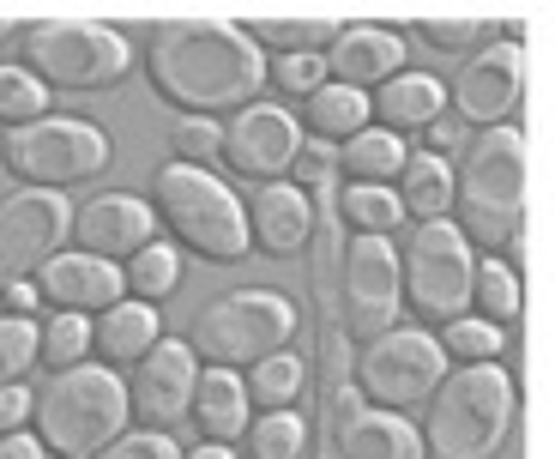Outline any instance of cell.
Listing matches in <instances>:
<instances>
[{
	"label": "cell",
	"mask_w": 555,
	"mask_h": 459,
	"mask_svg": "<svg viewBox=\"0 0 555 459\" xmlns=\"http://www.w3.org/2000/svg\"><path fill=\"white\" fill-rule=\"evenodd\" d=\"M145 79L176 115L230 122L266 91V55L236 18H164L152 30Z\"/></svg>",
	"instance_id": "6da1fadb"
},
{
	"label": "cell",
	"mask_w": 555,
	"mask_h": 459,
	"mask_svg": "<svg viewBox=\"0 0 555 459\" xmlns=\"http://www.w3.org/2000/svg\"><path fill=\"white\" fill-rule=\"evenodd\" d=\"M477 260H501L526 237V133L514 122L483 127L465 140L453 169V212H447Z\"/></svg>",
	"instance_id": "7a4b0ae2"
},
{
	"label": "cell",
	"mask_w": 555,
	"mask_h": 459,
	"mask_svg": "<svg viewBox=\"0 0 555 459\" xmlns=\"http://www.w3.org/2000/svg\"><path fill=\"white\" fill-rule=\"evenodd\" d=\"M519 387L507 362H453L441 387L423 399L416 442L423 459H495L514 435Z\"/></svg>",
	"instance_id": "3957f363"
},
{
	"label": "cell",
	"mask_w": 555,
	"mask_h": 459,
	"mask_svg": "<svg viewBox=\"0 0 555 459\" xmlns=\"http://www.w3.org/2000/svg\"><path fill=\"white\" fill-rule=\"evenodd\" d=\"M121 430H133L127 423V381L103 362L61 369L30 393V435L49 459H91Z\"/></svg>",
	"instance_id": "277c9868"
},
{
	"label": "cell",
	"mask_w": 555,
	"mask_h": 459,
	"mask_svg": "<svg viewBox=\"0 0 555 459\" xmlns=\"http://www.w3.org/2000/svg\"><path fill=\"white\" fill-rule=\"evenodd\" d=\"M152 218L157 230H169L176 254H199L211 266H236L248 260V224H242V200L236 188L211 169H188V164H164L152 176Z\"/></svg>",
	"instance_id": "5b68a950"
},
{
	"label": "cell",
	"mask_w": 555,
	"mask_h": 459,
	"mask_svg": "<svg viewBox=\"0 0 555 459\" xmlns=\"http://www.w3.org/2000/svg\"><path fill=\"white\" fill-rule=\"evenodd\" d=\"M18 67L42 91H115L133 73V42L91 18H42L18 30Z\"/></svg>",
	"instance_id": "8992f818"
},
{
	"label": "cell",
	"mask_w": 555,
	"mask_h": 459,
	"mask_svg": "<svg viewBox=\"0 0 555 459\" xmlns=\"http://www.w3.org/2000/svg\"><path fill=\"white\" fill-rule=\"evenodd\" d=\"M291 339H296V303L284 291L248 284V291H230V296L199 308L181 345L194 350L199 369H236L242 375V369H254L260 357L284 350Z\"/></svg>",
	"instance_id": "52a82bcc"
},
{
	"label": "cell",
	"mask_w": 555,
	"mask_h": 459,
	"mask_svg": "<svg viewBox=\"0 0 555 459\" xmlns=\"http://www.w3.org/2000/svg\"><path fill=\"white\" fill-rule=\"evenodd\" d=\"M0 164H7V176L18 188L61 194V188H79V181L103 176L115 164V145L103 127L79 122V115H37V122L0 133Z\"/></svg>",
	"instance_id": "ba28073f"
},
{
	"label": "cell",
	"mask_w": 555,
	"mask_h": 459,
	"mask_svg": "<svg viewBox=\"0 0 555 459\" xmlns=\"http://www.w3.org/2000/svg\"><path fill=\"white\" fill-rule=\"evenodd\" d=\"M472 272L477 254L465 248V237L447 218L411 224V237L399 248V308L423 320V333L472 315Z\"/></svg>",
	"instance_id": "9c48e42d"
},
{
	"label": "cell",
	"mask_w": 555,
	"mask_h": 459,
	"mask_svg": "<svg viewBox=\"0 0 555 459\" xmlns=\"http://www.w3.org/2000/svg\"><path fill=\"white\" fill-rule=\"evenodd\" d=\"M447 369H453V362H447L441 345H435V333H423V327H392V333L369 339V345L357 350L350 381H357L362 405L399 411L404 418V411H416V405L441 387Z\"/></svg>",
	"instance_id": "30bf717a"
},
{
	"label": "cell",
	"mask_w": 555,
	"mask_h": 459,
	"mask_svg": "<svg viewBox=\"0 0 555 459\" xmlns=\"http://www.w3.org/2000/svg\"><path fill=\"white\" fill-rule=\"evenodd\" d=\"M519 98H526V49L519 42H483L465 55L459 79L447 85V115L465 133H483V127L514 122Z\"/></svg>",
	"instance_id": "8fae6325"
},
{
	"label": "cell",
	"mask_w": 555,
	"mask_h": 459,
	"mask_svg": "<svg viewBox=\"0 0 555 459\" xmlns=\"http://www.w3.org/2000/svg\"><path fill=\"white\" fill-rule=\"evenodd\" d=\"M67 218H73L67 194L13 188V194L0 200V291L37 279V266L67 248Z\"/></svg>",
	"instance_id": "7c38bea8"
},
{
	"label": "cell",
	"mask_w": 555,
	"mask_h": 459,
	"mask_svg": "<svg viewBox=\"0 0 555 459\" xmlns=\"http://www.w3.org/2000/svg\"><path fill=\"white\" fill-rule=\"evenodd\" d=\"M296 145H302V127H296V115L260 98V103H248L242 115H230V122H223L218 164L230 169V176L266 188V181H291Z\"/></svg>",
	"instance_id": "4fadbf2b"
},
{
	"label": "cell",
	"mask_w": 555,
	"mask_h": 459,
	"mask_svg": "<svg viewBox=\"0 0 555 459\" xmlns=\"http://www.w3.org/2000/svg\"><path fill=\"white\" fill-rule=\"evenodd\" d=\"M121 381H127V423H133V430H164L169 435L176 423H188V399H194L199 362L181 339H157Z\"/></svg>",
	"instance_id": "5bb4252c"
},
{
	"label": "cell",
	"mask_w": 555,
	"mask_h": 459,
	"mask_svg": "<svg viewBox=\"0 0 555 459\" xmlns=\"http://www.w3.org/2000/svg\"><path fill=\"white\" fill-rule=\"evenodd\" d=\"M399 320V248L392 237H350L345 242V327L369 339L392 333Z\"/></svg>",
	"instance_id": "9a60e30c"
},
{
	"label": "cell",
	"mask_w": 555,
	"mask_h": 459,
	"mask_svg": "<svg viewBox=\"0 0 555 459\" xmlns=\"http://www.w3.org/2000/svg\"><path fill=\"white\" fill-rule=\"evenodd\" d=\"M67 242H73V254L121 266V260H133L145 242H157V218L139 194H91V200L73 206Z\"/></svg>",
	"instance_id": "2e32d148"
},
{
	"label": "cell",
	"mask_w": 555,
	"mask_h": 459,
	"mask_svg": "<svg viewBox=\"0 0 555 459\" xmlns=\"http://www.w3.org/2000/svg\"><path fill=\"white\" fill-rule=\"evenodd\" d=\"M30 284H37V303L49 308V315H85V320L127 296L121 291V266L91 260V254H73V248L49 254Z\"/></svg>",
	"instance_id": "e0dca14e"
},
{
	"label": "cell",
	"mask_w": 555,
	"mask_h": 459,
	"mask_svg": "<svg viewBox=\"0 0 555 459\" xmlns=\"http://www.w3.org/2000/svg\"><path fill=\"white\" fill-rule=\"evenodd\" d=\"M320 67H326L333 85L369 98L375 85L404 73V30L399 25H338V37L320 49Z\"/></svg>",
	"instance_id": "ac0fdd59"
},
{
	"label": "cell",
	"mask_w": 555,
	"mask_h": 459,
	"mask_svg": "<svg viewBox=\"0 0 555 459\" xmlns=\"http://www.w3.org/2000/svg\"><path fill=\"white\" fill-rule=\"evenodd\" d=\"M242 224H248L254 254H266V260H296L308 248V237H314V200L296 181H266V188L248 194Z\"/></svg>",
	"instance_id": "d6986e66"
},
{
	"label": "cell",
	"mask_w": 555,
	"mask_h": 459,
	"mask_svg": "<svg viewBox=\"0 0 555 459\" xmlns=\"http://www.w3.org/2000/svg\"><path fill=\"white\" fill-rule=\"evenodd\" d=\"M435 115H447V85L435 79V73H411V67H404V73H392L387 85L369 91V122L387 127V133H399V140L423 133Z\"/></svg>",
	"instance_id": "ffe728a7"
},
{
	"label": "cell",
	"mask_w": 555,
	"mask_h": 459,
	"mask_svg": "<svg viewBox=\"0 0 555 459\" xmlns=\"http://www.w3.org/2000/svg\"><path fill=\"white\" fill-rule=\"evenodd\" d=\"M164 339V320H157L152 303H109L103 315H91V362H103V369H133L145 350Z\"/></svg>",
	"instance_id": "44dd1931"
},
{
	"label": "cell",
	"mask_w": 555,
	"mask_h": 459,
	"mask_svg": "<svg viewBox=\"0 0 555 459\" xmlns=\"http://www.w3.org/2000/svg\"><path fill=\"white\" fill-rule=\"evenodd\" d=\"M248 393H242L236 369H199L194 381V399H188V423L199 430V442H218V447H236L242 430H248Z\"/></svg>",
	"instance_id": "7402d4cb"
},
{
	"label": "cell",
	"mask_w": 555,
	"mask_h": 459,
	"mask_svg": "<svg viewBox=\"0 0 555 459\" xmlns=\"http://www.w3.org/2000/svg\"><path fill=\"white\" fill-rule=\"evenodd\" d=\"M338 459H423V442H416V423L399 411L350 405L338 423Z\"/></svg>",
	"instance_id": "603a6c76"
},
{
	"label": "cell",
	"mask_w": 555,
	"mask_h": 459,
	"mask_svg": "<svg viewBox=\"0 0 555 459\" xmlns=\"http://www.w3.org/2000/svg\"><path fill=\"white\" fill-rule=\"evenodd\" d=\"M296 127H302V140H320V145H345L350 133H362L369 127V98L362 91H345V85H320V91H308L302 103H296Z\"/></svg>",
	"instance_id": "cb8c5ba5"
},
{
	"label": "cell",
	"mask_w": 555,
	"mask_h": 459,
	"mask_svg": "<svg viewBox=\"0 0 555 459\" xmlns=\"http://www.w3.org/2000/svg\"><path fill=\"white\" fill-rule=\"evenodd\" d=\"M404 157H411V140H399V133L369 122L362 133H350V140L338 145V176L357 181V188H392Z\"/></svg>",
	"instance_id": "d4e9b609"
},
{
	"label": "cell",
	"mask_w": 555,
	"mask_h": 459,
	"mask_svg": "<svg viewBox=\"0 0 555 459\" xmlns=\"http://www.w3.org/2000/svg\"><path fill=\"white\" fill-rule=\"evenodd\" d=\"M392 194H399L404 224L447 218V212H453V164H441V157H429V152H411L399 169V181H392Z\"/></svg>",
	"instance_id": "484cf974"
},
{
	"label": "cell",
	"mask_w": 555,
	"mask_h": 459,
	"mask_svg": "<svg viewBox=\"0 0 555 459\" xmlns=\"http://www.w3.org/2000/svg\"><path fill=\"white\" fill-rule=\"evenodd\" d=\"M338 25H345V18L296 13V18H248L242 30H248V42L272 61V55H320V49L338 37Z\"/></svg>",
	"instance_id": "4316f807"
},
{
	"label": "cell",
	"mask_w": 555,
	"mask_h": 459,
	"mask_svg": "<svg viewBox=\"0 0 555 459\" xmlns=\"http://www.w3.org/2000/svg\"><path fill=\"white\" fill-rule=\"evenodd\" d=\"M302 387H308V362L296 350H272V357H260L242 375V393H248L254 411H296Z\"/></svg>",
	"instance_id": "83f0119b"
},
{
	"label": "cell",
	"mask_w": 555,
	"mask_h": 459,
	"mask_svg": "<svg viewBox=\"0 0 555 459\" xmlns=\"http://www.w3.org/2000/svg\"><path fill=\"white\" fill-rule=\"evenodd\" d=\"M472 315L501 327V333H514L519 315H526V291H519V272L507 260H477L472 272Z\"/></svg>",
	"instance_id": "f1b7e54d"
},
{
	"label": "cell",
	"mask_w": 555,
	"mask_h": 459,
	"mask_svg": "<svg viewBox=\"0 0 555 459\" xmlns=\"http://www.w3.org/2000/svg\"><path fill=\"white\" fill-rule=\"evenodd\" d=\"M181 284V254L169 248L164 237L157 242H145V248L133 254V260H121V291H127V303H164L169 291Z\"/></svg>",
	"instance_id": "f546056e"
},
{
	"label": "cell",
	"mask_w": 555,
	"mask_h": 459,
	"mask_svg": "<svg viewBox=\"0 0 555 459\" xmlns=\"http://www.w3.org/2000/svg\"><path fill=\"white\" fill-rule=\"evenodd\" d=\"M338 218H345L350 237H392L404 224V212H399V194H392V188H357V181H345Z\"/></svg>",
	"instance_id": "4dcf8cb0"
},
{
	"label": "cell",
	"mask_w": 555,
	"mask_h": 459,
	"mask_svg": "<svg viewBox=\"0 0 555 459\" xmlns=\"http://www.w3.org/2000/svg\"><path fill=\"white\" fill-rule=\"evenodd\" d=\"M37 362L49 369V375L91 362V320H85V315H49V320H37Z\"/></svg>",
	"instance_id": "1f68e13d"
},
{
	"label": "cell",
	"mask_w": 555,
	"mask_h": 459,
	"mask_svg": "<svg viewBox=\"0 0 555 459\" xmlns=\"http://www.w3.org/2000/svg\"><path fill=\"white\" fill-rule=\"evenodd\" d=\"M411 30L429 49H441V55H472V49H483V42H495V25L477 13H416Z\"/></svg>",
	"instance_id": "d6a6232c"
},
{
	"label": "cell",
	"mask_w": 555,
	"mask_h": 459,
	"mask_svg": "<svg viewBox=\"0 0 555 459\" xmlns=\"http://www.w3.org/2000/svg\"><path fill=\"white\" fill-rule=\"evenodd\" d=\"M242 442H248V459H302L308 423L302 411H260V418H248Z\"/></svg>",
	"instance_id": "836d02e7"
},
{
	"label": "cell",
	"mask_w": 555,
	"mask_h": 459,
	"mask_svg": "<svg viewBox=\"0 0 555 459\" xmlns=\"http://www.w3.org/2000/svg\"><path fill=\"white\" fill-rule=\"evenodd\" d=\"M435 345L447 350V362H501V350H507V333L501 327H489V320L477 315H459L441 327V339Z\"/></svg>",
	"instance_id": "e575fe53"
},
{
	"label": "cell",
	"mask_w": 555,
	"mask_h": 459,
	"mask_svg": "<svg viewBox=\"0 0 555 459\" xmlns=\"http://www.w3.org/2000/svg\"><path fill=\"white\" fill-rule=\"evenodd\" d=\"M37 115H49V91H42L18 61H0V122L25 127V122H37Z\"/></svg>",
	"instance_id": "d590c367"
},
{
	"label": "cell",
	"mask_w": 555,
	"mask_h": 459,
	"mask_svg": "<svg viewBox=\"0 0 555 459\" xmlns=\"http://www.w3.org/2000/svg\"><path fill=\"white\" fill-rule=\"evenodd\" d=\"M218 145H223V122H199V115H176L169 122V152H176V164L211 169L218 164Z\"/></svg>",
	"instance_id": "8d00e7d4"
},
{
	"label": "cell",
	"mask_w": 555,
	"mask_h": 459,
	"mask_svg": "<svg viewBox=\"0 0 555 459\" xmlns=\"http://www.w3.org/2000/svg\"><path fill=\"white\" fill-rule=\"evenodd\" d=\"M30 369H37V320L0 315V387H18Z\"/></svg>",
	"instance_id": "74e56055"
},
{
	"label": "cell",
	"mask_w": 555,
	"mask_h": 459,
	"mask_svg": "<svg viewBox=\"0 0 555 459\" xmlns=\"http://www.w3.org/2000/svg\"><path fill=\"white\" fill-rule=\"evenodd\" d=\"M266 85L302 103L308 91L326 85V67H320V55H272V61H266Z\"/></svg>",
	"instance_id": "f35d334b"
},
{
	"label": "cell",
	"mask_w": 555,
	"mask_h": 459,
	"mask_svg": "<svg viewBox=\"0 0 555 459\" xmlns=\"http://www.w3.org/2000/svg\"><path fill=\"white\" fill-rule=\"evenodd\" d=\"M91 459H181V447H176V435H164V430H121Z\"/></svg>",
	"instance_id": "ab89813d"
},
{
	"label": "cell",
	"mask_w": 555,
	"mask_h": 459,
	"mask_svg": "<svg viewBox=\"0 0 555 459\" xmlns=\"http://www.w3.org/2000/svg\"><path fill=\"white\" fill-rule=\"evenodd\" d=\"M333 176H338V145H320V140H302V145H296L291 181L302 188V194H314V188H326Z\"/></svg>",
	"instance_id": "60d3db41"
},
{
	"label": "cell",
	"mask_w": 555,
	"mask_h": 459,
	"mask_svg": "<svg viewBox=\"0 0 555 459\" xmlns=\"http://www.w3.org/2000/svg\"><path fill=\"white\" fill-rule=\"evenodd\" d=\"M416 140H423V145H411V152H429V157H441V164H453V157L465 152V140H472V133H465L453 115H435V122L423 127Z\"/></svg>",
	"instance_id": "b9f144b4"
},
{
	"label": "cell",
	"mask_w": 555,
	"mask_h": 459,
	"mask_svg": "<svg viewBox=\"0 0 555 459\" xmlns=\"http://www.w3.org/2000/svg\"><path fill=\"white\" fill-rule=\"evenodd\" d=\"M30 430V387L18 381V387H0V435H18Z\"/></svg>",
	"instance_id": "7bdbcfd3"
},
{
	"label": "cell",
	"mask_w": 555,
	"mask_h": 459,
	"mask_svg": "<svg viewBox=\"0 0 555 459\" xmlns=\"http://www.w3.org/2000/svg\"><path fill=\"white\" fill-rule=\"evenodd\" d=\"M37 284H7V291H0V315H13V320H37Z\"/></svg>",
	"instance_id": "ee69618b"
},
{
	"label": "cell",
	"mask_w": 555,
	"mask_h": 459,
	"mask_svg": "<svg viewBox=\"0 0 555 459\" xmlns=\"http://www.w3.org/2000/svg\"><path fill=\"white\" fill-rule=\"evenodd\" d=\"M0 459H49V454L37 447L30 430H18V435H0Z\"/></svg>",
	"instance_id": "f6af8a7d"
},
{
	"label": "cell",
	"mask_w": 555,
	"mask_h": 459,
	"mask_svg": "<svg viewBox=\"0 0 555 459\" xmlns=\"http://www.w3.org/2000/svg\"><path fill=\"white\" fill-rule=\"evenodd\" d=\"M181 459H242L236 447H218V442H194V447H181Z\"/></svg>",
	"instance_id": "bcb514c9"
},
{
	"label": "cell",
	"mask_w": 555,
	"mask_h": 459,
	"mask_svg": "<svg viewBox=\"0 0 555 459\" xmlns=\"http://www.w3.org/2000/svg\"><path fill=\"white\" fill-rule=\"evenodd\" d=\"M18 30H25L18 18H7V13H0V49H7V42H18Z\"/></svg>",
	"instance_id": "7dc6e473"
}]
</instances>
